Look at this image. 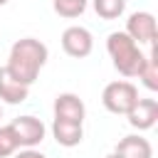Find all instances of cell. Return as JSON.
Here are the masks:
<instances>
[{"label": "cell", "instance_id": "15", "mask_svg": "<svg viewBox=\"0 0 158 158\" xmlns=\"http://www.w3.org/2000/svg\"><path fill=\"white\" fill-rule=\"evenodd\" d=\"M17 148H20V143H17V136H15L12 126L10 123L0 126V158H10Z\"/></svg>", "mask_w": 158, "mask_h": 158}, {"label": "cell", "instance_id": "9", "mask_svg": "<svg viewBox=\"0 0 158 158\" xmlns=\"http://www.w3.org/2000/svg\"><path fill=\"white\" fill-rule=\"evenodd\" d=\"M52 138L64 148H74L84 138V123L67 121V118H54L52 121Z\"/></svg>", "mask_w": 158, "mask_h": 158}, {"label": "cell", "instance_id": "5", "mask_svg": "<svg viewBox=\"0 0 158 158\" xmlns=\"http://www.w3.org/2000/svg\"><path fill=\"white\" fill-rule=\"evenodd\" d=\"M10 126H12L15 136H17L20 148H35V146H40V143L44 141V133H47L44 123H42L37 116H30V114L17 116Z\"/></svg>", "mask_w": 158, "mask_h": 158}, {"label": "cell", "instance_id": "2", "mask_svg": "<svg viewBox=\"0 0 158 158\" xmlns=\"http://www.w3.org/2000/svg\"><path fill=\"white\" fill-rule=\"evenodd\" d=\"M106 52L114 62V69L121 77H136L146 59V52H141V44H136L126 32H111L106 37Z\"/></svg>", "mask_w": 158, "mask_h": 158}, {"label": "cell", "instance_id": "3", "mask_svg": "<svg viewBox=\"0 0 158 158\" xmlns=\"http://www.w3.org/2000/svg\"><path fill=\"white\" fill-rule=\"evenodd\" d=\"M136 101H138V89H136L131 81H126V79L111 81V84H106L104 91H101V104H104V109L111 111V114H123V116H126Z\"/></svg>", "mask_w": 158, "mask_h": 158}, {"label": "cell", "instance_id": "18", "mask_svg": "<svg viewBox=\"0 0 158 158\" xmlns=\"http://www.w3.org/2000/svg\"><path fill=\"white\" fill-rule=\"evenodd\" d=\"M106 158H118V156H116V153H109V156H106Z\"/></svg>", "mask_w": 158, "mask_h": 158}, {"label": "cell", "instance_id": "11", "mask_svg": "<svg viewBox=\"0 0 158 158\" xmlns=\"http://www.w3.org/2000/svg\"><path fill=\"white\" fill-rule=\"evenodd\" d=\"M114 153L118 158H153V146H151L148 138H143L138 133H131V136H123L116 143Z\"/></svg>", "mask_w": 158, "mask_h": 158}, {"label": "cell", "instance_id": "14", "mask_svg": "<svg viewBox=\"0 0 158 158\" xmlns=\"http://www.w3.org/2000/svg\"><path fill=\"white\" fill-rule=\"evenodd\" d=\"M89 0H52V7L59 17H67V20H74L79 15H84Z\"/></svg>", "mask_w": 158, "mask_h": 158}, {"label": "cell", "instance_id": "1", "mask_svg": "<svg viewBox=\"0 0 158 158\" xmlns=\"http://www.w3.org/2000/svg\"><path fill=\"white\" fill-rule=\"evenodd\" d=\"M49 59V49L44 42H40L37 37H22L10 47L7 54V64L5 69L22 84L32 86L42 72V67Z\"/></svg>", "mask_w": 158, "mask_h": 158}, {"label": "cell", "instance_id": "16", "mask_svg": "<svg viewBox=\"0 0 158 158\" xmlns=\"http://www.w3.org/2000/svg\"><path fill=\"white\" fill-rule=\"evenodd\" d=\"M12 156H15V158H47V156H44L42 151H37V148H22V151L17 148Z\"/></svg>", "mask_w": 158, "mask_h": 158}, {"label": "cell", "instance_id": "7", "mask_svg": "<svg viewBox=\"0 0 158 158\" xmlns=\"http://www.w3.org/2000/svg\"><path fill=\"white\" fill-rule=\"evenodd\" d=\"M126 118H128V123H131L133 128H138V131L153 128L156 121H158V101H156V99H141V96H138V101L131 106V111L126 114Z\"/></svg>", "mask_w": 158, "mask_h": 158}, {"label": "cell", "instance_id": "10", "mask_svg": "<svg viewBox=\"0 0 158 158\" xmlns=\"http://www.w3.org/2000/svg\"><path fill=\"white\" fill-rule=\"evenodd\" d=\"M27 96H30V86L22 84V81H17L5 67H0V101L17 106V104H22Z\"/></svg>", "mask_w": 158, "mask_h": 158}, {"label": "cell", "instance_id": "4", "mask_svg": "<svg viewBox=\"0 0 158 158\" xmlns=\"http://www.w3.org/2000/svg\"><path fill=\"white\" fill-rule=\"evenodd\" d=\"M62 49L74 59H84L94 49V35L81 25H72L62 32Z\"/></svg>", "mask_w": 158, "mask_h": 158}, {"label": "cell", "instance_id": "13", "mask_svg": "<svg viewBox=\"0 0 158 158\" xmlns=\"http://www.w3.org/2000/svg\"><path fill=\"white\" fill-rule=\"evenodd\" d=\"M91 5L101 20H116L126 10V0H91Z\"/></svg>", "mask_w": 158, "mask_h": 158}, {"label": "cell", "instance_id": "6", "mask_svg": "<svg viewBox=\"0 0 158 158\" xmlns=\"http://www.w3.org/2000/svg\"><path fill=\"white\" fill-rule=\"evenodd\" d=\"M136 44H156V17L146 10L131 12L123 30Z\"/></svg>", "mask_w": 158, "mask_h": 158}, {"label": "cell", "instance_id": "12", "mask_svg": "<svg viewBox=\"0 0 158 158\" xmlns=\"http://www.w3.org/2000/svg\"><path fill=\"white\" fill-rule=\"evenodd\" d=\"M146 89L151 91H158V59H156V44H148V52H146V59H143V67L141 72L136 74Z\"/></svg>", "mask_w": 158, "mask_h": 158}, {"label": "cell", "instance_id": "19", "mask_svg": "<svg viewBox=\"0 0 158 158\" xmlns=\"http://www.w3.org/2000/svg\"><path fill=\"white\" fill-rule=\"evenodd\" d=\"M0 118H2V106H0Z\"/></svg>", "mask_w": 158, "mask_h": 158}, {"label": "cell", "instance_id": "17", "mask_svg": "<svg viewBox=\"0 0 158 158\" xmlns=\"http://www.w3.org/2000/svg\"><path fill=\"white\" fill-rule=\"evenodd\" d=\"M7 2H10V0H0V7H2V5H7Z\"/></svg>", "mask_w": 158, "mask_h": 158}, {"label": "cell", "instance_id": "8", "mask_svg": "<svg viewBox=\"0 0 158 158\" xmlns=\"http://www.w3.org/2000/svg\"><path fill=\"white\" fill-rule=\"evenodd\" d=\"M52 111H54V118H67V121H79V123H84V116H86L84 101L72 91L57 94V99L52 104Z\"/></svg>", "mask_w": 158, "mask_h": 158}]
</instances>
